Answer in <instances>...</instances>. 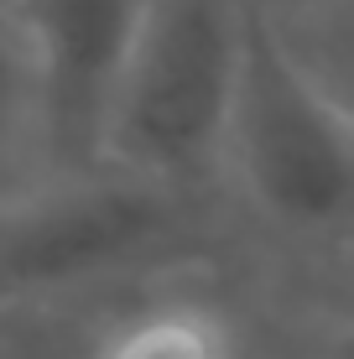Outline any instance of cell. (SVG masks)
<instances>
[{
    "mask_svg": "<svg viewBox=\"0 0 354 359\" xmlns=\"http://www.w3.org/2000/svg\"><path fill=\"white\" fill-rule=\"evenodd\" d=\"M94 359H235V344L203 307H156L125 323Z\"/></svg>",
    "mask_w": 354,
    "mask_h": 359,
    "instance_id": "obj_6",
    "label": "cell"
},
{
    "mask_svg": "<svg viewBox=\"0 0 354 359\" xmlns=\"http://www.w3.org/2000/svg\"><path fill=\"white\" fill-rule=\"evenodd\" d=\"M0 359H32L27 339L16 328V307H0Z\"/></svg>",
    "mask_w": 354,
    "mask_h": 359,
    "instance_id": "obj_8",
    "label": "cell"
},
{
    "mask_svg": "<svg viewBox=\"0 0 354 359\" xmlns=\"http://www.w3.org/2000/svg\"><path fill=\"white\" fill-rule=\"evenodd\" d=\"M32 32L53 177L104 167V135L151 0H16Z\"/></svg>",
    "mask_w": 354,
    "mask_h": 359,
    "instance_id": "obj_4",
    "label": "cell"
},
{
    "mask_svg": "<svg viewBox=\"0 0 354 359\" xmlns=\"http://www.w3.org/2000/svg\"><path fill=\"white\" fill-rule=\"evenodd\" d=\"M323 6H328V63L308 53L302 57L354 104V0H323Z\"/></svg>",
    "mask_w": 354,
    "mask_h": 359,
    "instance_id": "obj_7",
    "label": "cell"
},
{
    "mask_svg": "<svg viewBox=\"0 0 354 359\" xmlns=\"http://www.w3.org/2000/svg\"><path fill=\"white\" fill-rule=\"evenodd\" d=\"M47 177L53 167H47V115L32 32L16 0H0V214Z\"/></svg>",
    "mask_w": 354,
    "mask_h": 359,
    "instance_id": "obj_5",
    "label": "cell"
},
{
    "mask_svg": "<svg viewBox=\"0 0 354 359\" xmlns=\"http://www.w3.org/2000/svg\"><path fill=\"white\" fill-rule=\"evenodd\" d=\"M177 224L172 182L109 162L47 177L0 214V307H27L130 271L172 245Z\"/></svg>",
    "mask_w": 354,
    "mask_h": 359,
    "instance_id": "obj_3",
    "label": "cell"
},
{
    "mask_svg": "<svg viewBox=\"0 0 354 359\" xmlns=\"http://www.w3.org/2000/svg\"><path fill=\"white\" fill-rule=\"evenodd\" d=\"M318 359H354V323H344V328H334V333H328Z\"/></svg>",
    "mask_w": 354,
    "mask_h": 359,
    "instance_id": "obj_9",
    "label": "cell"
},
{
    "mask_svg": "<svg viewBox=\"0 0 354 359\" xmlns=\"http://www.w3.org/2000/svg\"><path fill=\"white\" fill-rule=\"evenodd\" d=\"M224 151L276 224H354V104L302 57L266 0H250Z\"/></svg>",
    "mask_w": 354,
    "mask_h": 359,
    "instance_id": "obj_1",
    "label": "cell"
},
{
    "mask_svg": "<svg viewBox=\"0 0 354 359\" xmlns=\"http://www.w3.org/2000/svg\"><path fill=\"white\" fill-rule=\"evenodd\" d=\"M250 0H151L109 109L104 162L188 182L224 156Z\"/></svg>",
    "mask_w": 354,
    "mask_h": 359,
    "instance_id": "obj_2",
    "label": "cell"
}]
</instances>
